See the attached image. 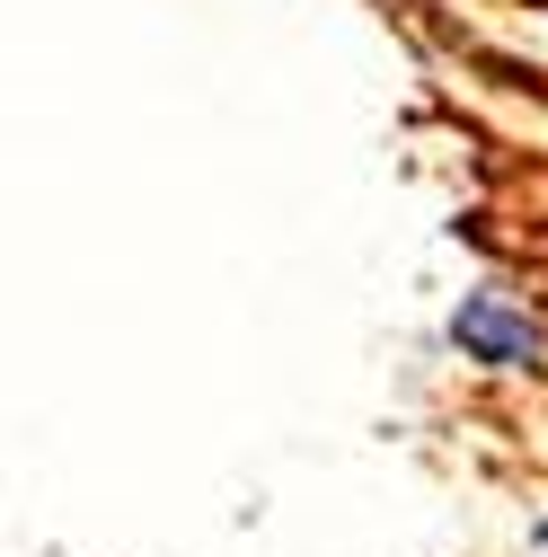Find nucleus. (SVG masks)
<instances>
[{
    "label": "nucleus",
    "mask_w": 548,
    "mask_h": 557,
    "mask_svg": "<svg viewBox=\"0 0 548 557\" xmlns=\"http://www.w3.org/2000/svg\"><path fill=\"white\" fill-rule=\"evenodd\" d=\"M451 336L469 345L477 363H496V372H539V363H548V336H539V319H522L505 293H469V301L451 310Z\"/></svg>",
    "instance_id": "f257e3e1"
},
{
    "label": "nucleus",
    "mask_w": 548,
    "mask_h": 557,
    "mask_svg": "<svg viewBox=\"0 0 548 557\" xmlns=\"http://www.w3.org/2000/svg\"><path fill=\"white\" fill-rule=\"evenodd\" d=\"M496 72H505L513 89H531V98H548V81H539V72H513V62H496Z\"/></svg>",
    "instance_id": "f03ea898"
}]
</instances>
